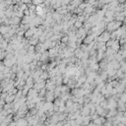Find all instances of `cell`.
Here are the masks:
<instances>
[{
    "label": "cell",
    "mask_w": 126,
    "mask_h": 126,
    "mask_svg": "<svg viewBox=\"0 0 126 126\" xmlns=\"http://www.w3.org/2000/svg\"><path fill=\"white\" fill-rule=\"evenodd\" d=\"M72 0H62V5H65V6H68L69 4H71Z\"/></svg>",
    "instance_id": "1"
}]
</instances>
